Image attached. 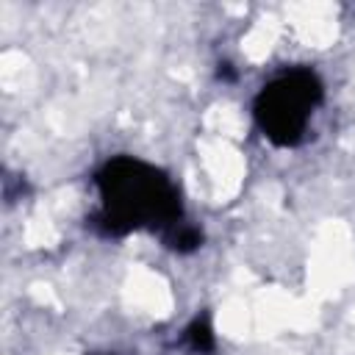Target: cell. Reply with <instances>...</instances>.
I'll return each instance as SVG.
<instances>
[{
	"mask_svg": "<svg viewBox=\"0 0 355 355\" xmlns=\"http://www.w3.org/2000/svg\"><path fill=\"white\" fill-rule=\"evenodd\" d=\"M100 208L92 227L105 236H128L133 230L166 233L183 222L180 189L175 180L136 155H114L94 175Z\"/></svg>",
	"mask_w": 355,
	"mask_h": 355,
	"instance_id": "1",
	"label": "cell"
},
{
	"mask_svg": "<svg viewBox=\"0 0 355 355\" xmlns=\"http://www.w3.org/2000/svg\"><path fill=\"white\" fill-rule=\"evenodd\" d=\"M324 97L319 75L308 67H294L272 78L252 103L258 130L275 147H297L311 125L313 111Z\"/></svg>",
	"mask_w": 355,
	"mask_h": 355,
	"instance_id": "2",
	"label": "cell"
},
{
	"mask_svg": "<svg viewBox=\"0 0 355 355\" xmlns=\"http://www.w3.org/2000/svg\"><path fill=\"white\" fill-rule=\"evenodd\" d=\"M164 241H166L169 250L180 252V255H189V252H194V250L202 247V230L194 227V225H189V222H178L175 227H169L164 233Z\"/></svg>",
	"mask_w": 355,
	"mask_h": 355,
	"instance_id": "3",
	"label": "cell"
},
{
	"mask_svg": "<svg viewBox=\"0 0 355 355\" xmlns=\"http://www.w3.org/2000/svg\"><path fill=\"white\" fill-rule=\"evenodd\" d=\"M186 341L194 352L205 355V352H214L216 347V336H214V327L208 322V316H197L189 327H186Z\"/></svg>",
	"mask_w": 355,
	"mask_h": 355,
	"instance_id": "4",
	"label": "cell"
},
{
	"mask_svg": "<svg viewBox=\"0 0 355 355\" xmlns=\"http://www.w3.org/2000/svg\"><path fill=\"white\" fill-rule=\"evenodd\" d=\"M222 80H233L236 75H233V69H230V64H219V72H216Z\"/></svg>",
	"mask_w": 355,
	"mask_h": 355,
	"instance_id": "5",
	"label": "cell"
},
{
	"mask_svg": "<svg viewBox=\"0 0 355 355\" xmlns=\"http://www.w3.org/2000/svg\"><path fill=\"white\" fill-rule=\"evenodd\" d=\"M105 355H108V352H105Z\"/></svg>",
	"mask_w": 355,
	"mask_h": 355,
	"instance_id": "6",
	"label": "cell"
}]
</instances>
